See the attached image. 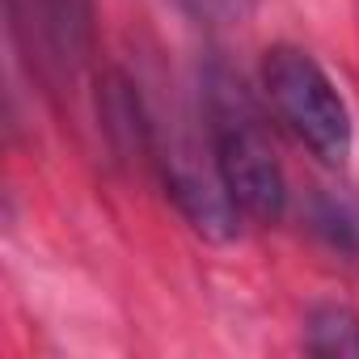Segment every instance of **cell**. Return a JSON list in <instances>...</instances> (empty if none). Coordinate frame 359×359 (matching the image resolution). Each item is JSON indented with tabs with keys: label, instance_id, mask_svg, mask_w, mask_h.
<instances>
[{
	"label": "cell",
	"instance_id": "cell-4",
	"mask_svg": "<svg viewBox=\"0 0 359 359\" xmlns=\"http://www.w3.org/2000/svg\"><path fill=\"white\" fill-rule=\"evenodd\" d=\"M304 346L321 359H359V317L346 304H317L304 321Z\"/></svg>",
	"mask_w": 359,
	"mask_h": 359
},
{
	"label": "cell",
	"instance_id": "cell-1",
	"mask_svg": "<svg viewBox=\"0 0 359 359\" xmlns=\"http://www.w3.org/2000/svg\"><path fill=\"white\" fill-rule=\"evenodd\" d=\"M203 127L224 191L241 220L275 224L287 208V177L258 102L224 64H212L203 72Z\"/></svg>",
	"mask_w": 359,
	"mask_h": 359
},
{
	"label": "cell",
	"instance_id": "cell-3",
	"mask_svg": "<svg viewBox=\"0 0 359 359\" xmlns=\"http://www.w3.org/2000/svg\"><path fill=\"white\" fill-rule=\"evenodd\" d=\"M13 9V30L39 51L43 72L51 76H72L93 39V0H9Z\"/></svg>",
	"mask_w": 359,
	"mask_h": 359
},
{
	"label": "cell",
	"instance_id": "cell-5",
	"mask_svg": "<svg viewBox=\"0 0 359 359\" xmlns=\"http://www.w3.org/2000/svg\"><path fill=\"white\" fill-rule=\"evenodd\" d=\"M173 9H182L191 22L208 26V30H220V26H241L254 18V5L258 0H169Z\"/></svg>",
	"mask_w": 359,
	"mask_h": 359
},
{
	"label": "cell",
	"instance_id": "cell-2",
	"mask_svg": "<svg viewBox=\"0 0 359 359\" xmlns=\"http://www.w3.org/2000/svg\"><path fill=\"white\" fill-rule=\"evenodd\" d=\"M262 85L296 144H304L321 165L342 169L355 148V123L330 72L300 47H275L266 51Z\"/></svg>",
	"mask_w": 359,
	"mask_h": 359
}]
</instances>
